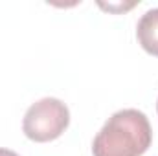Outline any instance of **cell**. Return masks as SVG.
Returning <instances> with one entry per match:
<instances>
[{
  "label": "cell",
  "mask_w": 158,
  "mask_h": 156,
  "mask_svg": "<svg viewBox=\"0 0 158 156\" xmlns=\"http://www.w3.org/2000/svg\"><path fill=\"white\" fill-rule=\"evenodd\" d=\"M153 142L147 116L136 109L114 112L92 143L94 156H142Z\"/></svg>",
  "instance_id": "1"
},
{
  "label": "cell",
  "mask_w": 158,
  "mask_h": 156,
  "mask_svg": "<svg viewBox=\"0 0 158 156\" xmlns=\"http://www.w3.org/2000/svg\"><path fill=\"white\" fill-rule=\"evenodd\" d=\"M70 123L68 107L57 97H42L33 103L22 121V130L26 138L37 143L57 140Z\"/></svg>",
  "instance_id": "2"
},
{
  "label": "cell",
  "mask_w": 158,
  "mask_h": 156,
  "mask_svg": "<svg viewBox=\"0 0 158 156\" xmlns=\"http://www.w3.org/2000/svg\"><path fill=\"white\" fill-rule=\"evenodd\" d=\"M136 37L140 46L149 55L158 57V7H153L142 15L136 26Z\"/></svg>",
  "instance_id": "3"
},
{
  "label": "cell",
  "mask_w": 158,
  "mask_h": 156,
  "mask_svg": "<svg viewBox=\"0 0 158 156\" xmlns=\"http://www.w3.org/2000/svg\"><path fill=\"white\" fill-rule=\"evenodd\" d=\"M0 156H19V154L11 149H0Z\"/></svg>",
  "instance_id": "4"
},
{
  "label": "cell",
  "mask_w": 158,
  "mask_h": 156,
  "mask_svg": "<svg viewBox=\"0 0 158 156\" xmlns=\"http://www.w3.org/2000/svg\"><path fill=\"white\" fill-rule=\"evenodd\" d=\"M156 112H158V103H156Z\"/></svg>",
  "instance_id": "5"
}]
</instances>
